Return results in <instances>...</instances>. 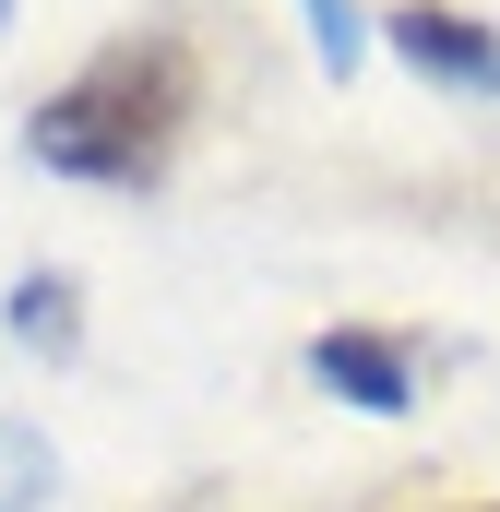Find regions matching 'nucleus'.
<instances>
[{"label":"nucleus","mask_w":500,"mask_h":512,"mask_svg":"<svg viewBox=\"0 0 500 512\" xmlns=\"http://www.w3.org/2000/svg\"><path fill=\"white\" fill-rule=\"evenodd\" d=\"M48 477H60L48 441H36L24 417H0V512H36V501H48Z\"/></svg>","instance_id":"nucleus-5"},{"label":"nucleus","mask_w":500,"mask_h":512,"mask_svg":"<svg viewBox=\"0 0 500 512\" xmlns=\"http://www.w3.org/2000/svg\"><path fill=\"white\" fill-rule=\"evenodd\" d=\"M477 512H500V501H477Z\"/></svg>","instance_id":"nucleus-7"},{"label":"nucleus","mask_w":500,"mask_h":512,"mask_svg":"<svg viewBox=\"0 0 500 512\" xmlns=\"http://www.w3.org/2000/svg\"><path fill=\"white\" fill-rule=\"evenodd\" d=\"M310 382L334 393V405H358V417H405L417 405V346L405 334H322L310 346Z\"/></svg>","instance_id":"nucleus-3"},{"label":"nucleus","mask_w":500,"mask_h":512,"mask_svg":"<svg viewBox=\"0 0 500 512\" xmlns=\"http://www.w3.org/2000/svg\"><path fill=\"white\" fill-rule=\"evenodd\" d=\"M298 12H310V48H322V72H358V48H370V36H358V12H346V0H298Z\"/></svg>","instance_id":"nucleus-6"},{"label":"nucleus","mask_w":500,"mask_h":512,"mask_svg":"<svg viewBox=\"0 0 500 512\" xmlns=\"http://www.w3.org/2000/svg\"><path fill=\"white\" fill-rule=\"evenodd\" d=\"M0 322H12V346H36V358H72V346H84V286H72V274H24Z\"/></svg>","instance_id":"nucleus-4"},{"label":"nucleus","mask_w":500,"mask_h":512,"mask_svg":"<svg viewBox=\"0 0 500 512\" xmlns=\"http://www.w3.org/2000/svg\"><path fill=\"white\" fill-rule=\"evenodd\" d=\"M0 12H12V0H0Z\"/></svg>","instance_id":"nucleus-8"},{"label":"nucleus","mask_w":500,"mask_h":512,"mask_svg":"<svg viewBox=\"0 0 500 512\" xmlns=\"http://www.w3.org/2000/svg\"><path fill=\"white\" fill-rule=\"evenodd\" d=\"M191 108H203V60H191V36L143 24V36H108L60 96H36L24 155L60 167V179H96V191H143V179H167Z\"/></svg>","instance_id":"nucleus-1"},{"label":"nucleus","mask_w":500,"mask_h":512,"mask_svg":"<svg viewBox=\"0 0 500 512\" xmlns=\"http://www.w3.org/2000/svg\"><path fill=\"white\" fill-rule=\"evenodd\" d=\"M381 36H393V60H405L417 84L500 96V36L477 24V12H453V0H405V12H381Z\"/></svg>","instance_id":"nucleus-2"}]
</instances>
